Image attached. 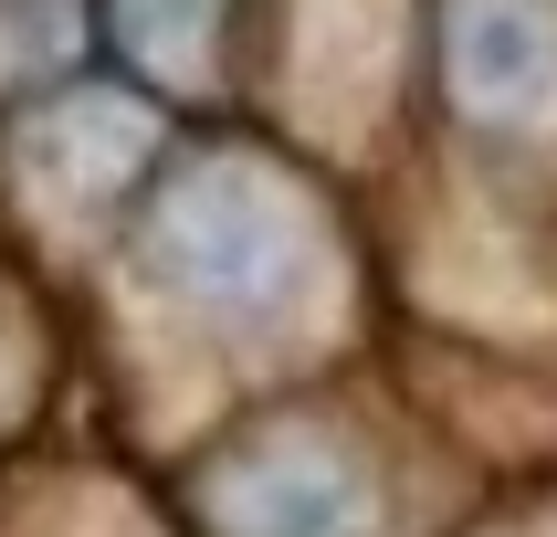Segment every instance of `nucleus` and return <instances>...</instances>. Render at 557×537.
<instances>
[{
    "label": "nucleus",
    "instance_id": "obj_1",
    "mask_svg": "<svg viewBox=\"0 0 557 537\" xmlns=\"http://www.w3.org/2000/svg\"><path fill=\"white\" fill-rule=\"evenodd\" d=\"M158 274L180 284L189 306L232 316V327H274L306 284V232L274 190L232 180V169H200V180L158 211Z\"/></svg>",
    "mask_w": 557,
    "mask_h": 537
},
{
    "label": "nucleus",
    "instance_id": "obj_2",
    "mask_svg": "<svg viewBox=\"0 0 557 537\" xmlns=\"http://www.w3.org/2000/svg\"><path fill=\"white\" fill-rule=\"evenodd\" d=\"M453 85L484 117H527L557 85V32L536 0H463L453 11Z\"/></svg>",
    "mask_w": 557,
    "mask_h": 537
},
{
    "label": "nucleus",
    "instance_id": "obj_3",
    "mask_svg": "<svg viewBox=\"0 0 557 537\" xmlns=\"http://www.w3.org/2000/svg\"><path fill=\"white\" fill-rule=\"evenodd\" d=\"M126 32H137V53H189L200 22H211V0H116Z\"/></svg>",
    "mask_w": 557,
    "mask_h": 537
}]
</instances>
